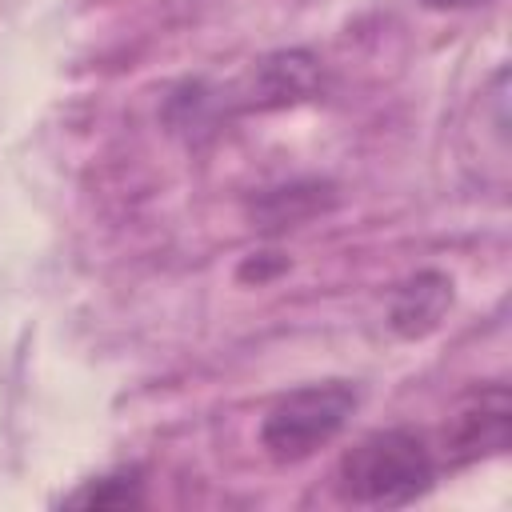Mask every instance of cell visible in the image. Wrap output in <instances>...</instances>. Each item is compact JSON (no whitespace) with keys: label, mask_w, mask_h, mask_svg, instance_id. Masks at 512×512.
Instances as JSON below:
<instances>
[{"label":"cell","mask_w":512,"mask_h":512,"mask_svg":"<svg viewBox=\"0 0 512 512\" xmlns=\"http://www.w3.org/2000/svg\"><path fill=\"white\" fill-rule=\"evenodd\" d=\"M420 4L432 8V12H460V8H476L484 0H420Z\"/></svg>","instance_id":"cell-7"},{"label":"cell","mask_w":512,"mask_h":512,"mask_svg":"<svg viewBox=\"0 0 512 512\" xmlns=\"http://www.w3.org/2000/svg\"><path fill=\"white\" fill-rule=\"evenodd\" d=\"M320 88V64L308 52H276L260 60L248 76V108H284Z\"/></svg>","instance_id":"cell-4"},{"label":"cell","mask_w":512,"mask_h":512,"mask_svg":"<svg viewBox=\"0 0 512 512\" xmlns=\"http://www.w3.org/2000/svg\"><path fill=\"white\" fill-rule=\"evenodd\" d=\"M140 500L144 496H140V476L136 472H108V476L88 480L72 496H64L68 508H132Z\"/></svg>","instance_id":"cell-6"},{"label":"cell","mask_w":512,"mask_h":512,"mask_svg":"<svg viewBox=\"0 0 512 512\" xmlns=\"http://www.w3.org/2000/svg\"><path fill=\"white\" fill-rule=\"evenodd\" d=\"M448 304H452V280L444 272H416L404 284H396L388 300V324L396 336L420 340L432 328H440Z\"/></svg>","instance_id":"cell-5"},{"label":"cell","mask_w":512,"mask_h":512,"mask_svg":"<svg viewBox=\"0 0 512 512\" xmlns=\"http://www.w3.org/2000/svg\"><path fill=\"white\" fill-rule=\"evenodd\" d=\"M356 400H360L356 388L344 380H324V384H304L296 392H284L264 412L260 448L276 464H300L348 424Z\"/></svg>","instance_id":"cell-2"},{"label":"cell","mask_w":512,"mask_h":512,"mask_svg":"<svg viewBox=\"0 0 512 512\" xmlns=\"http://www.w3.org/2000/svg\"><path fill=\"white\" fill-rule=\"evenodd\" d=\"M336 496L360 508H404L436 484V452L408 428L360 436L336 464Z\"/></svg>","instance_id":"cell-1"},{"label":"cell","mask_w":512,"mask_h":512,"mask_svg":"<svg viewBox=\"0 0 512 512\" xmlns=\"http://www.w3.org/2000/svg\"><path fill=\"white\" fill-rule=\"evenodd\" d=\"M512 432V396L504 384H488L468 392L456 412L448 416L440 432V464L444 468H464L488 456H500L508 448Z\"/></svg>","instance_id":"cell-3"}]
</instances>
